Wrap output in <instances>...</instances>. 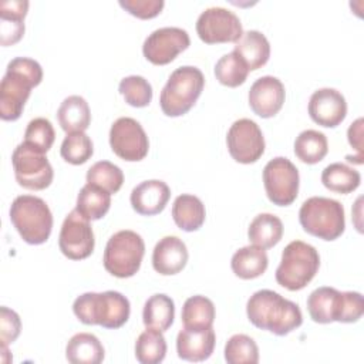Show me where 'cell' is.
Segmentation results:
<instances>
[{
  "label": "cell",
  "instance_id": "cell-1",
  "mask_svg": "<svg viewBox=\"0 0 364 364\" xmlns=\"http://www.w3.org/2000/svg\"><path fill=\"white\" fill-rule=\"evenodd\" d=\"M249 321L276 336H286L303 323L300 307L279 293L263 289L250 296L246 304Z\"/></svg>",
  "mask_w": 364,
  "mask_h": 364
},
{
  "label": "cell",
  "instance_id": "cell-27",
  "mask_svg": "<svg viewBox=\"0 0 364 364\" xmlns=\"http://www.w3.org/2000/svg\"><path fill=\"white\" fill-rule=\"evenodd\" d=\"M104 355L101 341L91 333L74 334L65 346V357L73 364H100Z\"/></svg>",
  "mask_w": 364,
  "mask_h": 364
},
{
  "label": "cell",
  "instance_id": "cell-16",
  "mask_svg": "<svg viewBox=\"0 0 364 364\" xmlns=\"http://www.w3.org/2000/svg\"><path fill=\"white\" fill-rule=\"evenodd\" d=\"M191 44V38L186 30L179 27H161L152 31L144 41V57L155 64L165 65L176 58V55L185 51Z\"/></svg>",
  "mask_w": 364,
  "mask_h": 364
},
{
  "label": "cell",
  "instance_id": "cell-42",
  "mask_svg": "<svg viewBox=\"0 0 364 364\" xmlns=\"http://www.w3.org/2000/svg\"><path fill=\"white\" fill-rule=\"evenodd\" d=\"M21 321L14 310L3 306L0 309V341L1 346L11 344L20 334Z\"/></svg>",
  "mask_w": 364,
  "mask_h": 364
},
{
  "label": "cell",
  "instance_id": "cell-9",
  "mask_svg": "<svg viewBox=\"0 0 364 364\" xmlns=\"http://www.w3.org/2000/svg\"><path fill=\"white\" fill-rule=\"evenodd\" d=\"M144 253L145 243L141 235L134 230H119L105 245L104 267L115 277H131L139 270Z\"/></svg>",
  "mask_w": 364,
  "mask_h": 364
},
{
  "label": "cell",
  "instance_id": "cell-39",
  "mask_svg": "<svg viewBox=\"0 0 364 364\" xmlns=\"http://www.w3.org/2000/svg\"><path fill=\"white\" fill-rule=\"evenodd\" d=\"M118 91L125 102L135 108L146 107L152 100V87L148 80L141 75H128L122 78Z\"/></svg>",
  "mask_w": 364,
  "mask_h": 364
},
{
  "label": "cell",
  "instance_id": "cell-34",
  "mask_svg": "<svg viewBox=\"0 0 364 364\" xmlns=\"http://www.w3.org/2000/svg\"><path fill=\"white\" fill-rule=\"evenodd\" d=\"M166 355V341L162 331L146 327L135 343V357L141 364H158Z\"/></svg>",
  "mask_w": 364,
  "mask_h": 364
},
{
  "label": "cell",
  "instance_id": "cell-22",
  "mask_svg": "<svg viewBox=\"0 0 364 364\" xmlns=\"http://www.w3.org/2000/svg\"><path fill=\"white\" fill-rule=\"evenodd\" d=\"M28 10L27 0H7L0 4V43L13 46L24 34V17Z\"/></svg>",
  "mask_w": 364,
  "mask_h": 364
},
{
  "label": "cell",
  "instance_id": "cell-6",
  "mask_svg": "<svg viewBox=\"0 0 364 364\" xmlns=\"http://www.w3.org/2000/svg\"><path fill=\"white\" fill-rule=\"evenodd\" d=\"M10 220L21 239L30 245H41L51 235L53 215L48 205L38 196H17L10 206Z\"/></svg>",
  "mask_w": 364,
  "mask_h": 364
},
{
  "label": "cell",
  "instance_id": "cell-23",
  "mask_svg": "<svg viewBox=\"0 0 364 364\" xmlns=\"http://www.w3.org/2000/svg\"><path fill=\"white\" fill-rule=\"evenodd\" d=\"M247 65L249 71L263 67L270 57V44L266 36L257 30H249L235 43L233 50Z\"/></svg>",
  "mask_w": 364,
  "mask_h": 364
},
{
  "label": "cell",
  "instance_id": "cell-3",
  "mask_svg": "<svg viewBox=\"0 0 364 364\" xmlns=\"http://www.w3.org/2000/svg\"><path fill=\"white\" fill-rule=\"evenodd\" d=\"M73 311L84 324H98L105 328H119L128 321L131 306L129 300L119 291H88L74 300Z\"/></svg>",
  "mask_w": 364,
  "mask_h": 364
},
{
  "label": "cell",
  "instance_id": "cell-29",
  "mask_svg": "<svg viewBox=\"0 0 364 364\" xmlns=\"http://www.w3.org/2000/svg\"><path fill=\"white\" fill-rule=\"evenodd\" d=\"M175 318V304L173 300L164 294H152L144 304L142 321L145 327L156 328L159 331H166Z\"/></svg>",
  "mask_w": 364,
  "mask_h": 364
},
{
  "label": "cell",
  "instance_id": "cell-24",
  "mask_svg": "<svg viewBox=\"0 0 364 364\" xmlns=\"http://www.w3.org/2000/svg\"><path fill=\"white\" fill-rule=\"evenodd\" d=\"M60 127L67 132H84L91 122L88 102L80 95H70L63 100L57 111Z\"/></svg>",
  "mask_w": 364,
  "mask_h": 364
},
{
  "label": "cell",
  "instance_id": "cell-21",
  "mask_svg": "<svg viewBox=\"0 0 364 364\" xmlns=\"http://www.w3.org/2000/svg\"><path fill=\"white\" fill-rule=\"evenodd\" d=\"M216 336L212 327L205 330H192L183 327L176 337V353L186 361H205L215 348Z\"/></svg>",
  "mask_w": 364,
  "mask_h": 364
},
{
  "label": "cell",
  "instance_id": "cell-38",
  "mask_svg": "<svg viewBox=\"0 0 364 364\" xmlns=\"http://www.w3.org/2000/svg\"><path fill=\"white\" fill-rule=\"evenodd\" d=\"M60 154L63 159L71 165L85 164L94 154L92 141L84 132L67 134L61 144Z\"/></svg>",
  "mask_w": 364,
  "mask_h": 364
},
{
  "label": "cell",
  "instance_id": "cell-30",
  "mask_svg": "<svg viewBox=\"0 0 364 364\" xmlns=\"http://www.w3.org/2000/svg\"><path fill=\"white\" fill-rule=\"evenodd\" d=\"M111 206V193L102 188L87 183L84 185L77 196L75 210L80 212L88 220H98L107 215Z\"/></svg>",
  "mask_w": 364,
  "mask_h": 364
},
{
  "label": "cell",
  "instance_id": "cell-35",
  "mask_svg": "<svg viewBox=\"0 0 364 364\" xmlns=\"http://www.w3.org/2000/svg\"><path fill=\"white\" fill-rule=\"evenodd\" d=\"M249 74V68L245 61L235 53H228L222 55L215 64L216 80L226 87L235 88L242 85Z\"/></svg>",
  "mask_w": 364,
  "mask_h": 364
},
{
  "label": "cell",
  "instance_id": "cell-20",
  "mask_svg": "<svg viewBox=\"0 0 364 364\" xmlns=\"http://www.w3.org/2000/svg\"><path fill=\"white\" fill-rule=\"evenodd\" d=\"M186 245L178 236H165L154 247L152 266L162 276H172L186 266Z\"/></svg>",
  "mask_w": 364,
  "mask_h": 364
},
{
  "label": "cell",
  "instance_id": "cell-25",
  "mask_svg": "<svg viewBox=\"0 0 364 364\" xmlns=\"http://www.w3.org/2000/svg\"><path fill=\"white\" fill-rule=\"evenodd\" d=\"M267 264L269 259L264 249L255 245L240 247L233 253L230 260V267L233 273L243 280H250L262 276L266 272Z\"/></svg>",
  "mask_w": 364,
  "mask_h": 364
},
{
  "label": "cell",
  "instance_id": "cell-31",
  "mask_svg": "<svg viewBox=\"0 0 364 364\" xmlns=\"http://www.w3.org/2000/svg\"><path fill=\"white\" fill-rule=\"evenodd\" d=\"M215 320V304L205 296H192L185 300L182 307L183 327L192 330H205L212 327Z\"/></svg>",
  "mask_w": 364,
  "mask_h": 364
},
{
  "label": "cell",
  "instance_id": "cell-11",
  "mask_svg": "<svg viewBox=\"0 0 364 364\" xmlns=\"http://www.w3.org/2000/svg\"><path fill=\"white\" fill-rule=\"evenodd\" d=\"M299 169L284 158L276 156L263 168V185L270 202L277 206L291 205L299 193Z\"/></svg>",
  "mask_w": 364,
  "mask_h": 364
},
{
  "label": "cell",
  "instance_id": "cell-41",
  "mask_svg": "<svg viewBox=\"0 0 364 364\" xmlns=\"http://www.w3.org/2000/svg\"><path fill=\"white\" fill-rule=\"evenodd\" d=\"M119 6L138 18H154L164 9V0H119Z\"/></svg>",
  "mask_w": 364,
  "mask_h": 364
},
{
  "label": "cell",
  "instance_id": "cell-15",
  "mask_svg": "<svg viewBox=\"0 0 364 364\" xmlns=\"http://www.w3.org/2000/svg\"><path fill=\"white\" fill-rule=\"evenodd\" d=\"M58 246L61 253L71 260L87 259L94 252L95 239L90 220L75 209L65 216L61 225Z\"/></svg>",
  "mask_w": 364,
  "mask_h": 364
},
{
  "label": "cell",
  "instance_id": "cell-43",
  "mask_svg": "<svg viewBox=\"0 0 364 364\" xmlns=\"http://www.w3.org/2000/svg\"><path fill=\"white\" fill-rule=\"evenodd\" d=\"M363 118H358V119H355L351 125H350V128H348V131H347V136H348V142H350V145L354 148V149H357L358 151V155L360 156H363L361 155V148H363Z\"/></svg>",
  "mask_w": 364,
  "mask_h": 364
},
{
  "label": "cell",
  "instance_id": "cell-32",
  "mask_svg": "<svg viewBox=\"0 0 364 364\" xmlns=\"http://www.w3.org/2000/svg\"><path fill=\"white\" fill-rule=\"evenodd\" d=\"M321 182L328 191L346 195L358 188L361 175L358 171L347 166L346 164L333 162L323 169Z\"/></svg>",
  "mask_w": 364,
  "mask_h": 364
},
{
  "label": "cell",
  "instance_id": "cell-40",
  "mask_svg": "<svg viewBox=\"0 0 364 364\" xmlns=\"http://www.w3.org/2000/svg\"><path fill=\"white\" fill-rule=\"evenodd\" d=\"M55 132L53 124L43 117H37L31 119L24 132V144L28 146L46 154L54 144Z\"/></svg>",
  "mask_w": 364,
  "mask_h": 364
},
{
  "label": "cell",
  "instance_id": "cell-33",
  "mask_svg": "<svg viewBox=\"0 0 364 364\" xmlns=\"http://www.w3.org/2000/svg\"><path fill=\"white\" fill-rule=\"evenodd\" d=\"M328 152V142L323 132L306 129L300 132L294 141L296 156L309 165L320 162Z\"/></svg>",
  "mask_w": 364,
  "mask_h": 364
},
{
  "label": "cell",
  "instance_id": "cell-4",
  "mask_svg": "<svg viewBox=\"0 0 364 364\" xmlns=\"http://www.w3.org/2000/svg\"><path fill=\"white\" fill-rule=\"evenodd\" d=\"M307 311L311 320L320 324L355 323L364 313V300L358 291H338L323 286L307 297Z\"/></svg>",
  "mask_w": 364,
  "mask_h": 364
},
{
  "label": "cell",
  "instance_id": "cell-2",
  "mask_svg": "<svg viewBox=\"0 0 364 364\" xmlns=\"http://www.w3.org/2000/svg\"><path fill=\"white\" fill-rule=\"evenodd\" d=\"M43 80L41 65L28 57L13 58L0 82V117L4 121L20 118L31 88Z\"/></svg>",
  "mask_w": 364,
  "mask_h": 364
},
{
  "label": "cell",
  "instance_id": "cell-37",
  "mask_svg": "<svg viewBox=\"0 0 364 364\" xmlns=\"http://www.w3.org/2000/svg\"><path fill=\"white\" fill-rule=\"evenodd\" d=\"M225 360L229 364H256L259 363L257 344L246 334H235L225 346Z\"/></svg>",
  "mask_w": 364,
  "mask_h": 364
},
{
  "label": "cell",
  "instance_id": "cell-7",
  "mask_svg": "<svg viewBox=\"0 0 364 364\" xmlns=\"http://www.w3.org/2000/svg\"><path fill=\"white\" fill-rule=\"evenodd\" d=\"M299 222L309 235L323 240H336L346 229L344 208L338 200L311 196L301 203Z\"/></svg>",
  "mask_w": 364,
  "mask_h": 364
},
{
  "label": "cell",
  "instance_id": "cell-14",
  "mask_svg": "<svg viewBox=\"0 0 364 364\" xmlns=\"http://www.w3.org/2000/svg\"><path fill=\"white\" fill-rule=\"evenodd\" d=\"M226 144L230 156L239 164H253L264 152L262 129L249 118H240L230 125Z\"/></svg>",
  "mask_w": 364,
  "mask_h": 364
},
{
  "label": "cell",
  "instance_id": "cell-28",
  "mask_svg": "<svg viewBox=\"0 0 364 364\" xmlns=\"http://www.w3.org/2000/svg\"><path fill=\"white\" fill-rule=\"evenodd\" d=\"M247 236L252 245L262 249H270L280 242L283 236V223L276 215L259 213L250 222Z\"/></svg>",
  "mask_w": 364,
  "mask_h": 364
},
{
  "label": "cell",
  "instance_id": "cell-26",
  "mask_svg": "<svg viewBox=\"0 0 364 364\" xmlns=\"http://www.w3.org/2000/svg\"><path fill=\"white\" fill-rule=\"evenodd\" d=\"M206 210L202 200L191 193L179 195L172 205V218L176 226L185 232L198 230L205 222Z\"/></svg>",
  "mask_w": 364,
  "mask_h": 364
},
{
  "label": "cell",
  "instance_id": "cell-19",
  "mask_svg": "<svg viewBox=\"0 0 364 364\" xmlns=\"http://www.w3.org/2000/svg\"><path fill=\"white\" fill-rule=\"evenodd\" d=\"M171 196L169 186L159 179L144 181L136 185L129 196L132 209L144 216L161 213Z\"/></svg>",
  "mask_w": 364,
  "mask_h": 364
},
{
  "label": "cell",
  "instance_id": "cell-12",
  "mask_svg": "<svg viewBox=\"0 0 364 364\" xmlns=\"http://www.w3.org/2000/svg\"><path fill=\"white\" fill-rule=\"evenodd\" d=\"M196 33L206 44L236 43L242 34L239 17L225 7H209L196 20Z\"/></svg>",
  "mask_w": 364,
  "mask_h": 364
},
{
  "label": "cell",
  "instance_id": "cell-36",
  "mask_svg": "<svg viewBox=\"0 0 364 364\" xmlns=\"http://www.w3.org/2000/svg\"><path fill=\"white\" fill-rule=\"evenodd\" d=\"M87 183L97 185L108 193H117L124 183V173L112 162L98 161L87 171Z\"/></svg>",
  "mask_w": 364,
  "mask_h": 364
},
{
  "label": "cell",
  "instance_id": "cell-10",
  "mask_svg": "<svg viewBox=\"0 0 364 364\" xmlns=\"http://www.w3.org/2000/svg\"><path fill=\"white\" fill-rule=\"evenodd\" d=\"M11 164L16 181L20 186L31 191H41L51 185L54 172L46 154L18 144L11 154Z\"/></svg>",
  "mask_w": 364,
  "mask_h": 364
},
{
  "label": "cell",
  "instance_id": "cell-18",
  "mask_svg": "<svg viewBox=\"0 0 364 364\" xmlns=\"http://www.w3.org/2000/svg\"><path fill=\"white\" fill-rule=\"evenodd\" d=\"M284 98V85L277 77L273 75L257 78L249 90L250 109L262 118H270L276 115L282 109Z\"/></svg>",
  "mask_w": 364,
  "mask_h": 364
},
{
  "label": "cell",
  "instance_id": "cell-8",
  "mask_svg": "<svg viewBox=\"0 0 364 364\" xmlns=\"http://www.w3.org/2000/svg\"><path fill=\"white\" fill-rule=\"evenodd\" d=\"M320 267V256L314 246L301 242H290L276 269V282L290 291L304 289L316 276Z\"/></svg>",
  "mask_w": 364,
  "mask_h": 364
},
{
  "label": "cell",
  "instance_id": "cell-5",
  "mask_svg": "<svg viewBox=\"0 0 364 364\" xmlns=\"http://www.w3.org/2000/svg\"><path fill=\"white\" fill-rule=\"evenodd\" d=\"M205 87L202 71L193 65H183L171 73L159 95V105L165 115L181 117L198 101Z\"/></svg>",
  "mask_w": 364,
  "mask_h": 364
},
{
  "label": "cell",
  "instance_id": "cell-13",
  "mask_svg": "<svg viewBox=\"0 0 364 364\" xmlns=\"http://www.w3.org/2000/svg\"><path fill=\"white\" fill-rule=\"evenodd\" d=\"M109 145L117 156L128 162L144 159L149 149V141L142 125L129 117L114 121L109 129Z\"/></svg>",
  "mask_w": 364,
  "mask_h": 364
},
{
  "label": "cell",
  "instance_id": "cell-17",
  "mask_svg": "<svg viewBox=\"0 0 364 364\" xmlns=\"http://www.w3.org/2000/svg\"><path fill=\"white\" fill-rule=\"evenodd\" d=\"M310 118L326 128L340 125L347 115V102L344 95L334 88L316 90L307 107Z\"/></svg>",
  "mask_w": 364,
  "mask_h": 364
}]
</instances>
